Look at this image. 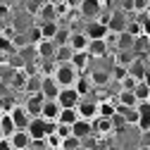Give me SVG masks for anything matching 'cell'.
I'll return each mask as SVG.
<instances>
[{"label": "cell", "mask_w": 150, "mask_h": 150, "mask_svg": "<svg viewBox=\"0 0 150 150\" xmlns=\"http://www.w3.org/2000/svg\"><path fill=\"white\" fill-rule=\"evenodd\" d=\"M52 79L60 83V88H74L76 81L81 79V71L71 62H57V67H55V71H52Z\"/></svg>", "instance_id": "6da1fadb"}, {"label": "cell", "mask_w": 150, "mask_h": 150, "mask_svg": "<svg viewBox=\"0 0 150 150\" xmlns=\"http://www.w3.org/2000/svg\"><path fill=\"white\" fill-rule=\"evenodd\" d=\"M76 7H79V14H81V19H88V22H96L98 17L105 12V10H103V3H100V0H93V3H91V0H81V3H79Z\"/></svg>", "instance_id": "7a4b0ae2"}, {"label": "cell", "mask_w": 150, "mask_h": 150, "mask_svg": "<svg viewBox=\"0 0 150 150\" xmlns=\"http://www.w3.org/2000/svg\"><path fill=\"white\" fill-rule=\"evenodd\" d=\"M81 96H79V91L76 88H62V93H60V98H57V103L62 105V110H76L79 105H81Z\"/></svg>", "instance_id": "3957f363"}, {"label": "cell", "mask_w": 150, "mask_h": 150, "mask_svg": "<svg viewBox=\"0 0 150 150\" xmlns=\"http://www.w3.org/2000/svg\"><path fill=\"white\" fill-rule=\"evenodd\" d=\"M76 110H79V117L86 119V122H96V119L100 117V112H98V100H93V98H83Z\"/></svg>", "instance_id": "277c9868"}, {"label": "cell", "mask_w": 150, "mask_h": 150, "mask_svg": "<svg viewBox=\"0 0 150 150\" xmlns=\"http://www.w3.org/2000/svg\"><path fill=\"white\" fill-rule=\"evenodd\" d=\"M110 55H115V50L107 45V41H91V45H88V57L91 60H105Z\"/></svg>", "instance_id": "5b68a950"}, {"label": "cell", "mask_w": 150, "mask_h": 150, "mask_svg": "<svg viewBox=\"0 0 150 150\" xmlns=\"http://www.w3.org/2000/svg\"><path fill=\"white\" fill-rule=\"evenodd\" d=\"M10 115H12V119H14V124H17V129H19V131H29V126H31L33 117H31L29 112H26V107H24L22 103L17 105V107L10 112Z\"/></svg>", "instance_id": "8992f818"}, {"label": "cell", "mask_w": 150, "mask_h": 150, "mask_svg": "<svg viewBox=\"0 0 150 150\" xmlns=\"http://www.w3.org/2000/svg\"><path fill=\"white\" fill-rule=\"evenodd\" d=\"M29 134H31V138H33V141H45V138L50 136V122H45L43 117L33 119V122H31V126H29Z\"/></svg>", "instance_id": "52a82bcc"}, {"label": "cell", "mask_w": 150, "mask_h": 150, "mask_svg": "<svg viewBox=\"0 0 150 150\" xmlns=\"http://www.w3.org/2000/svg\"><path fill=\"white\" fill-rule=\"evenodd\" d=\"M24 107H26V112L33 117V119H38V117H43V105H45V98L41 96H26V100L22 103Z\"/></svg>", "instance_id": "ba28073f"}, {"label": "cell", "mask_w": 150, "mask_h": 150, "mask_svg": "<svg viewBox=\"0 0 150 150\" xmlns=\"http://www.w3.org/2000/svg\"><path fill=\"white\" fill-rule=\"evenodd\" d=\"M96 134V129H93V122H86V119H79L76 124L71 126V136L79 138V141H91V136Z\"/></svg>", "instance_id": "9c48e42d"}, {"label": "cell", "mask_w": 150, "mask_h": 150, "mask_svg": "<svg viewBox=\"0 0 150 150\" xmlns=\"http://www.w3.org/2000/svg\"><path fill=\"white\" fill-rule=\"evenodd\" d=\"M83 33L88 36L91 41H105V38H107V33H110V29H107L105 24H100V22H86Z\"/></svg>", "instance_id": "30bf717a"}, {"label": "cell", "mask_w": 150, "mask_h": 150, "mask_svg": "<svg viewBox=\"0 0 150 150\" xmlns=\"http://www.w3.org/2000/svg\"><path fill=\"white\" fill-rule=\"evenodd\" d=\"M60 93H62V88H60V83H57V81H55L52 76H43L41 96H43L45 100H57V98H60Z\"/></svg>", "instance_id": "8fae6325"}, {"label": "cell", "mask_w": 150, "mask_h": 150, "mask_svg": "<svg viewBox=\"0 0 150 150\" xmlns=\"http://www.w3.org/2000/svg\"><path fill=\"white\" fill-rule=\"evenodd\" d=\"M136 60H138V55L134 50H115V55H112V64L124 67V69H129Z\"/></svg>", "instance_id": "7c38bea8"}, {"label": "cell", "mask_w": 150, "mask_h": 150, "mask_svg": "<svg viewBox=\"0 0 150 150\" xmlns=\"http://www.w3.org/2000/svg\"><path fill=\"white\" fill-rule=\"evenodd\" d=\"M88 45H91V38L81 31H71V41H69V48L74 52H88Z\"/></svg>", "instance_id": "4fadbf2b"}, {"label": "cell", "mask_w": 150, "mask_h": 150, "mask_svg": "<svg viewBox=\"0 0 150 150\" xmlns=\"http://www.w3.org/2000/svg\"><path fill=\"white\" fill-rule=\"evenodd\" d=\"M91 81H93V88H107L112 83V74L110 69H91Z\"/></svg>", "instance_id": "5bb4252c"}, {"label": "cell", "mask_w": 150, "mask_h": 150, "mask_svg": "<svg viewBox=\"0 0 150 150\" xmlns=\"http://www.w3.org/2000/svg\"><path fill=\"white\" fill-rule=\"evenodd\" d=\"M17 131H19V129H17L12 115H0V136H3V141H10Z\"/></svg>", "instance_id": "9a60e30c"}, {"label": "cell", "mask_w": 150, "mask_h": 150, "mask_svg": "<svg viewBox=\"0 0 150 150\" xmlns=\"http://www.w3.org/2000/svg\"><path fill=\"white\" fill-rule=\"evenodd\" d=\"M10 143H12V148H14V150H31L33 138H31L29 131H17V134L10 138Z\"/></svg>", "instance_id": "2e32d148"}, {"label": "cell", "mask_w": 150, "mask_h": 150, "mask_svg": "<svg viewBox=\"0 0 150 150\" xmlns=\"http://www.w3.org/2000/svg\"><path fill=\"white\" fill-rule=\"evenodd\" d=\"M60 115H62V105L57 100H45V105H43V119L45 122H57Z\"/></svg>", "instance_id": "e0dca14e"}, {"label": "cell", "mask_w": 150, "mask_h": 150, "mask_svg": "<svg viewBox=\"0 0 150 150\" xmlns=\"http://www.w3.org/2000/svg\"><path fill=\"white\" fill-rule=\"evenodd\" d=\"M57 10H55V3H43L41 12H38V24H48V22H57Z\"/></svg>", "instance_id": "ac0fdd59"}, {"label": "cell", "mask_w": 150, "mask_h": 150, "mask_svg": "<svg viewBox=\"0 0 150 150\" xmlns=\"http://www.w3.org/2000/svg\"><path fill=\"white\" fill-rule=\"evenodd\" d=\"M38 50V60H55V55H57V43L55 41H43L36 45Z\"/></svg>", "instance_id": "d6986e66"}, {"label": "cell", "mask_w": 150, "mask_h": 150, "mask_svg": "<svg viewBox=\"0 0 150 150\" xmlns=\"http://www.w3.org/2000/svg\"><path fill=\"white\" fill-rule=\"evenodd\" d=\"M117 105H122V107H138L141 103H138L134 91H119L117 93Z\"/></svg>", "instance_id": "ffe728a7"}, {"label": "cell", "mask_w": 150, "mask_h": 150, "mask_svg": "<svg viewBox=\"0 0 150 150\" xmlns=\"http://www.w3.org/2000/svg\"><path fill=\"white\" fill-rule=\"evenodd\" d=\"M138 112H141L138 131H141V134H148V131H150V103H141L138 105Z\"/></svg>", "instance_id": "44dd1931"}, {"label": "cell", "mask_w": 150, "mask_h": 150, "mask_svg": "<svg viewBox=\"0 0 150 150\" xmlns=\"http://www.w3.org/2000/svg\"><path fill=\"white\" fill-rule=\"evenodd\" d=\"M81 117H79V110H62V115H60V119H57V124L60 126H74V124H76Z\"/></svg>", "instance_id": "7402d4cb"}, {"label": "cell", "mask_w": 150, "mask_h": 150, "mask_svg": "<svg viewBox=\"0 0 150 150\" xmlns=\"http://www.w3.org/2000/svg\"><path fill=\"white\" fill-rule=\"evenodd\" d=\"M93 129H96V136H110L112 131H115L112 119H103V117H98L96 122H93Z\"/></svg>", "instance_id": "603a6c76"}, {"label": "cell", "mask_w": 150, "mask_h": 150, "mask_svg": "<svg viewBox=\"0 0 150 150\" xmlns=\"http://www.w3.org/2000/svg\"><path fill=\"white\" fill-rule=\"evenodd\" d=\"M41 29H43V38H45V41H55V38H57V33L62 31L60 22H48V24H41Z\"/></svg>", "instance_id": "cb8c5ba5"}, {"label": "cell", "mask_w": 150, "mask_h": 150, "mask_svg": "<svg viewBox=\"0 0 150 150\" xmlns=\"http://www.w3.org/2000/svg\"><path fill=\"white\" fill-rule=\"evenodd\" d=\"M74 57H76V52H74L69 45H64V48H57L55 62H74Z\"/></svg>", "instance_id": "d4e9b609"}, {"label": "cell", "mask_w": 150, "mask_h": 150, "mask_svg": "<svg viewBox=\"0 0 150 150\" xmlns=\"http://www.w3.org/2000/svg\"><path fill=\"white\" fill-rule=\"evenodd\" d=\"M134 93H136L138 103H150V83H148V81H141Z\"/></svg>", "instance_id": "484cf974"}, {"label": "cell", "mask_w": 150, "mask_h": 150, "mask_svg": "<svg viewBox=\"0 0 150 150\" xmlns=\"http://www.w3.org/2000/svg\"><path fill=\"white\" fill-rule=\"evenodd\" d=\"M110 74H112V81H115V83H124V79L129 76V69H124V67H117V64H112L110 67Z\"/></svg>", "instance_id": "4316f807"}, {"label": "cell", "mask_w": 150, "mask_h": 150, "mask_svg": "<svg viewBox=\"0 0 150 150\" xmlns=\"http://www.w3.org/2000/svg\"><path fill=\"white\" fill-rule=\"evenodd\" d=\"M0 150H14L10 141H0Z\"/></svg>", "instance_id": "83f0119b"}, {"label": "cell", "mask_w": 150, "mask_h": 150, "mask_svg": "<svg viewBox=\"0 0 150 150\" xmlns=\"http://www.w3.org/2000/svg\"><path fill=\"white\" fill-rule=\"evenodd\" d=\"M145 60H148V67H150V52H148V55H145Z\"/></svg>", "instance_id": "f1b7e54d"}, {"label": "cell", "mask_w": 150, "mask_h": 150, "mask_svg": "<svg viewBox=\"0 0 150 150\" xmlns=\"http://www.w3.org/2000/svg\"><path fill=\"white\" fill-rule=\"evenodd\" d=\"M148 83H150V81H148Z\"/></svg>", "instance_id": "f546056e"}]
</instances>
